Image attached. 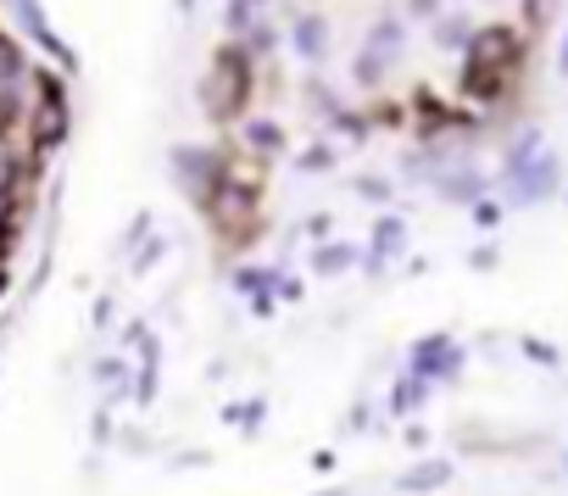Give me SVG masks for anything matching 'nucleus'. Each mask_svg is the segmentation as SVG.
<instances>
[{"label": "nucleus", "mask_w": 568, "mask_h": 496, "mask_svg": "<svg viewBox=\"0 0 568 496\" xmlns=\"http://www.w3.org/2000/svg\"><path fill=\"white\" fill-rule=\"evenodd\" d=\"M12 118H18V101H12V95H0V129H7Z\"/></svg>", "instance_id": "obj_15"}, {"label": "nucleus", "mask_w": 568, "mask_h": 496, "mask_svg": "<svg viewBox=\"0 0 568 496\" xmlns=\"http://www.w3.org/2000/svg\"><path fill=\"white\" fill-rule=\"evenodd\" d=\"M12 184H18V162H12V151L0 145V201L12 195Z\"/></svg>", "instance_id": "obj_14"}, {"label": "nucleus", "mask_w": 568, "mask_h": 496, "mask_svg": "<svg viewBox=\"0 0 568 496\" xmlns=\"http://www.w3.org/2000/svg\"><path fill=\"white\" fill-rule=\"evenodd\" d=\"M518 62H524L518 29H507V23L474 29V40H468V68H463V90L479 95V101H490V95H501V79H507Z\"/></svg>", "instance_id": "obj_1"}, {"label": "nucleus", "mask_w": 568, "mask_h": 496, "mask_svg": "<svg viewBox=\"0 0 568 496\" xmlns=\"http://www.w3.org/2000/svg\"><path fill=\"white\" fill-rule=\"evenodd\" d=\"M374 240H379V257H385V252L396 257V252H402V223H396V217H390V223H379V229H374Z\"/></svg>", "instance_id": "obj_13"}, {"label": "nucleus", "mask_w": 568, "mask_h": 496, "mask_svg": "<svg viewBox=\"0 0 568 496\" xmlns=\"http://www.w3.org/2000/svg\"><path fill=\"white\" fill-rule=\"evenodd\" d=\"M352 79L374 90V84L385 79V57H374V51H363V57H357V68H352Z\"/></svg>", "instance_id": "obj_10"}, {"label": "nucleus", "mask_w": 568, "mask_h": 496, "mask_svg": "<svg viewBox=\"0 0 568 496\" xmlns=\"http://www.w3.org/2000/svg\"><path fill=\"white\" fill-rule=\"evenodd\" d=\"M245 140H251V145H267V151H278V145H284L278 123H267V118H262V123H245Z\"/></svg>", "instance_id": "obj_12"}, {"label": "nucleus", "mask_w": 568, "mask_h": 496, "mask_svg": "<svg viewBox=\"0 0 568 496\" xmlns=\"http://www.w3.org/2000/svg\"><path fill=\"white\" fill-rule=\"evenodd\" d=\"M18 73H23V51H18L7 34H0V84H12Z\"/></svg>", "instance_id": "obj_11"}, {"label": "nucleus", "mask_w": 568, "mask_h": 496, "mask_svg": "<svg viewBox=\"0 0 568 496\" xmlns=\"http://www.w3.org/2000/svg\"><path fill=\"white\" fill-rule=\"evenodd\" d=\"M357 263V252H352V245H324V252H318V274H341V269H352Z\"/></svg>", "instance_id": "obj_8"}, {"label": "nucleus", "mask_w": 568, "mask_h": 496, "mask_svg": "<svg viewBox=\"0 0 568 496\" xmlns=\"http://www.w3.org/2000/svg\"><path fill=\"white\" fill-rule=\"evenodd\" d=\"M557 73L568 79V34H562V51H557Z\"/></svg>", "instance_id": "obj_16"}, {"label": "nucleus", "mask_w": 568, "mask_h": 496, "mask_svg": "<svg viewBox=\"0 0 568 496\" xmlns=\"http://www.w3.org/2000/svg\"><path fill=\"white\" fill-rule=\"evenodd\" d=\"M173 173H179V184H184L195 201L217 195V156H212V151H201V145H179V151H173Z\"/></svg>", "instance_id": "obj_3"}, {"label": "nucleus", "mask_w": 568, "mask_h": 496, "mask_svg": "<svg viewBox=\"0 0 568 496\" xmlns=\"http://www.w3.org/2000/svg\"><path fill=\"white\" fill-rule=\"evenodd\" d=\"M402 34H407V29H402L396 18H390V23H374V34H368V51H374V57H379V51H402Z\"/></svg>", "instance_id": "obj_9"}, {"label": "nucleus", "mask_w": 568, "mask_h": 496, "mask_svg": "<svg viewBox=\"0 0 568 496\" xmlns=\"http://www.w3.org/2000/svg\"><path fill=\"white\" fill-rule=\"evenodd\" d=\"M468 40H474V29H468V18H446V23H435V45H446V51H468Z\"/></svg>", "instance_id": "obj_7"}, {"label": "nucleus", "mask_w": 568, "mask_h": 496, "mask_svg": "<svg viewBox=\"0 0 568 496\" xmlns=\"http://www.w3.org/2000/svg\"><path fill=\"white\" fill-rule=\"evenodd\" d=\"M507 190H513V201H518V206H535V201H546V195L557 190V162H551V156H535V162H524L518 173H507Z\"/></svg>", "instance_id": "obj_4"}, {"label": "nucleus", "mask_w": 568, "mask_h": 496, "mask_svg": "<svg viewBox=\"0 0 568 496\" xmlns=\"http://www.w3.org/2000/svg\"><path fill=\"white\" fill-rule=\"evenodd\" d=\"M68 134V101H62V90L45 79V107H40V123H34V145L45 151V145H57Z\"/></svg>", "instance_id": "obj_5"}, {"label": "nucleus", "mask_w": 568, "mask_h": 496, "mask_svg": "<svg viewBox=\"0 0 568 496\" xmlns=\"http://www.w3.org/2000/svg\"><path fill=\"white\" fill-rule=\"evenodd\" d=\"M324 45H329L324 18H302V23H296V51H302L307 62H318V57H324Z\"/></svg>", "instance_id": "obj_6"}, {"label": "nucleus", "mask_w": 568, "mask_h": 496, "mask_svg": "<svg viewBox=\"0 0 568 496\" xmlns=\"http://www.w3.org/2000/svg\"><path fill=\"white\" fill-rule=\"evenodd\" d=\"M201 101L206 118H240V107L251 101V57L240 45H223L212 57V73L201 79Z\"/></svg>", "instance_id": "obj_2"}, {"label": "nucleus", "mask_w": 568, "mask_h": 496, "mask_svg": "<svg viewBox=\"0 0 568 496\" xmlns=\"http://www.w3.org/2000/svg\"><path fill=\"white\" fill-rule=\"evenodd\" d=\"M179 7H195V0H179Z\"/></svg>", "instance_id": "obj_17"}]
</instances>
